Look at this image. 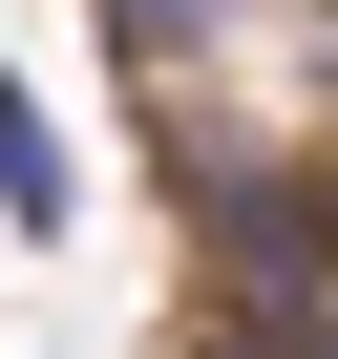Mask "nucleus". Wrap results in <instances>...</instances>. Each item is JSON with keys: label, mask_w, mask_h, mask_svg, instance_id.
<instances>
[{"label": "nucleus", "mask_w": 338, "mask_h": 359, "mask_svg": "<svg viewBox=\"0 0 338 359\" xmlns=\"http://www.w3.org/2000/svg\"><path fill=\"white\" fill-rule=\"evenodd\" d=\"M64 212H85V169H64V127H43V85L0 64V233H22V254H64Z\"/></svg>", "instance_id": "nucleus-1"}]
</instances>
